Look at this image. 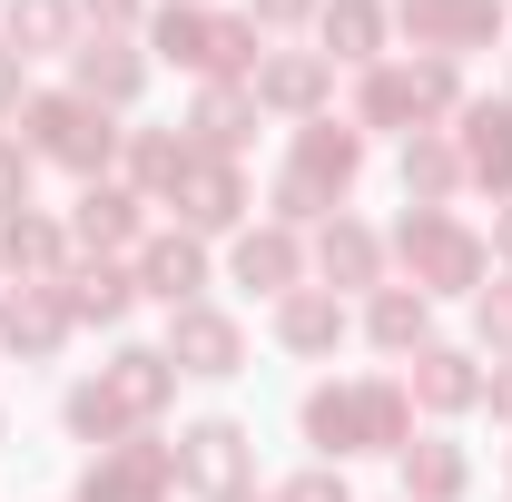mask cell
Masks as SVG:
<instances>
[{
	"mask_svg": "<svg viewBox=\"0 0 512 502\" xmlns=\"http://www.w3.org/2000/svg\"><path fill=\"white\" fill-rule=\"evenodd\" d=\"M0 109H20V60L0 50Z\"/></svg>",
	"mask_w": 512,
	"mask_h": 502,
	"instance_id": "39",
	"label": "cell"
},
{
	"mask_svg": "<svg viewBox=\"0 0 512 502\" xmlns=\"http://www.w3.org/2000/svg\"><path fill=\"white\" fill-rule=\"evenodd\" d=\"M325 89H335V69H325L316 50H276V60H256V79H247L256 109H286V119H316Z\"/></svg>",
	"mask_w": 512,
	"mask_h": 502,
	"instance_id": "11",
	"label": "cell"
},
{
	"mask_svg": "<svg viewBox=\"0 0 512 502\" xmlns=\"http://www.w3.org/2000/svg\"><path fill=\"white\" fill-rule=\"evenodd\" d=\"M276 345H286V355H335V345H345V306H335V286H296V296H276Z\"/></svg>",
	"mask_w": 512,
	"mask_h": 502,
	"instance_id": "15",
	"label": "cell"
},
{
	"mask_svg": "<svg viewBox=\"0 0 512 502\" xmlns=\"http://www.w3.org/2000/svg\"><path fill=\"white\" fill-rule=\"evenodd\" d=\"M30 168H40V158H30L20 138H0V217H20V207H30Z\"/></svg>",
	"mask_w": 512,
	"mask_h": 502,
	"instance_id": "33",
	"label": "cell"
},
{
	"mask_svg": "<svg viewBox=\"0 0 512 502\" xmlns=\"http://www.w3.org/2000/svg\"><path fill=\"white\" fill-rule=\"evenodd\" d=\"M394 247L414 266V296H483V237L453 207H404Z\"/></svg>",
	"mask_w": 512,
	"mask_h": 502,
	"instance_id": "3",
	"label": "cell"
},
{
	"mask_svg": "<svg viewBox=\"0 0 512 502\" xmlns=\"http://www.w3.org/2000/svg\"><path fill=\"white\" fill-rule=\"evenodd\" d=\"M306 443H316L325 463H345V453H404V443H414V394L394 375L316 384V394H306Z\"/></svg>",
	"mask_w": 512,
	"mask_h": 502,
	"instance_id": "1",
	"label": "cell"
},
{
	"mask_svg": "<svg viewBox=\"0 0 512 502\" xmlns=\"http://www.w3.org/2000/svg\"><path fill=\"white\" fill-rule=\"evenodd\" d=\"M60 247L50 217H0V266H20V286H60Z\"/></svg>",
	"mask_w": 512,
	"mask_h": 502,
	"instance_id": "25",
	"label": "cell"
},
{
	"mask_svg": "<svg viewBox=\"0 0 512 502\" xmlns=\"http://www.w3.org/2000/svg\"><path fill=\"white\" fill-rule=\"evenodd\" d=\"M148 40L178 69H197V79H237V69L256 79V60H266V50H256V20H217V10H158Z\"/></svg>",
	"mask_w": 512,
	"mask_h": 502,
	"instance_id": "5",
	"label": "cell"
},
{
	"mask_svg": "<svg viewBox=\"0 0 512 502\" xmlns=\"http://www.w3.org/2000/svg\"><path fill=\"white\" fill-rule=\"evenodd\" d=\"M197 158H227V148H247V128H256V99L237 89V79H217L207 99H197Z\"/></svg>",
	"mask_w": 512,
	"mask_h": 502,
	"instance_id": "26",
	"label": "cell"
},
{
	"mask_svg": "<svg viewBox=\"0 0 512 502\" xmlns=\"http://www.w3.org/2000/svg\"><path fill=\"white\" fill-rule=\"evenodd\" d=\"M453 188H463V158H453L444 138H404V197L414 207H444Z\"/></svg>",
	"mask_w": 512,
	"mask_h": 502,
	"instance_id": "30",
	"label": "cell"
},
{
	"mask_svg": "<svg viewBox=\"0 0 512 502\" xmlns=\"http://www.w3.org/2000/svg\"><path fill=\"white\" fill-rule=\"evenodd\" d=\"M463 99V79L453 60H375L365 69V89H355V119L365 128H404V119H434Z\"/></svg>",
	"mask_w": 512,
	"mask_h": 502,
	"instance_id": "6",
	"label": "cell"
},
{
	"mask_svg": "<svg viewBox=\"0 0 512 502\" xmlns=\"http://www.w3.org/2000/svg\"><path fill=\"white\" fill-rule=\"evenodd\" d=\"M60 335H69V306H60V286H20V296H0V345L10 355H60Z\"/></svg>",
	"mask_w": 512,
	"mask_h": 502,
	"instance_id": "12",
	"label": "cell"
},
{
	"mask_svg": "<svg viewBox=\"0 0 512 502\" xmlns=\"http://www.w3.org/2000/svg\"><path fill=\"white\" fill-rule=\"evenodd\" d=\"M404 502H463V453L453 443H404Z\"/></svg>",
	"mask_w": 512,
	"mask_h": 502,
	"instance_id": "31",
	"label": "cell"
},
{
	"mask_svg": "<svg viewBox=\"0 0 512 502\" xmlns=\"http://www.w3.org/2000/svg\"><path fill=\"white\" fill-rule=\"evenodd\" d=\"M197 168V138H168V128H138L128 138V178H138V197H178Z\"/></svg>",
	"mask_w": 512,
	"mask_h": 502,
	"instance_id": "24",
	"label": "cell"
},
{
	"mask_svg": "<svg viewBox=\"0 0 512 502\" xmlns=\"http://www.w3.org/2000/svg\"><path fill=\"white\" fill-rule=\"evenodd\" d=\"M414 404H434V414H463V404H483V375H473V355H453V345H424L414 355V375H404Z\"/></svg>",
	"mask_w": 512,
	"mask_h": 502,
	"instance_id": "20",
	"label": "cell"
},
{
	"mask_svg": "<svg viewBox=\"0 0 512 502\" xmlns=\"http://www.w3.org/2000/svg\"><path fill=\"white\" fill-rule=\"evenodd\" d=\"M197 286H207V247H197V237H148L138 296H158V306L178 315V306H197Z\"/></svg>",
	"mask_w": 512,
	"mask_h": 502,
	"instance_id": "14",
	"label": "cell"
},
{
	"mask_svg": "<svg viewBox=\"0 0 512 502\" xmlns=\"http://www.w3.org/2000/svg\"><path fill=\"white\" fill-rule=\"evenodd\" d=\"M355 178H365V138L335 128V119H306L296 128V168L276 178V227H316Z\"/></svg>",
	"mask_w": 512,
	"mask_h": 502,
	"instance_id": "2",
	"label": "cell"
},
{
	"mask_svg": "<svg viewBox=\"0 0 512 502\" xmlns=\"http://www.w3.org/2000/svg\"><path fill=\"white\" fill-rule=\"evenodd\" d=\"M168 365H178V375H237V365H247V335H237V315H217V306H178V315H168Z\"/></svg>",
	"mask_w": 512,
	"mask_h": 502,
	"instance_id": "10",
	"label": "cell"
},
{
	"mask_svg": "<svg viewBox=\"0 0 512 502\" xmlns=\"http://www.w3.org/2000/svg\"><path fill=\"white\" fill-rule=\"evenodd\" d=\"M453 158H463L473 188H503L512 197V99H503V109H493V99L463 109V148H453Z\"/></svg>",
	"mask_w": 512,
	"mask_h": 502,
	"instance_id": "18",
	"label": "cell"
},
{
	"mask_svg": "<svg viewBox=\"0 0 512 502\" xmlns=\"http://www.w3.org/2000/svg\"><path fill=\"white\" fill-rule=\"evenodd\" d=\"M493 256H512V207H503V227H493Z\"/></svg>",
	"mask_w": 512,
	"mask_h": 502,
	"instance_id": "40",
	"label": "cell"
},
{
	"mask_svg": "<svg viewBox=\"0 0 512 502\" xmlns=\"http://www.w3.org/2000/svg\"><path fill=\"white\" fill-rule=\"evenodd\" d=\"M316 266H325V286H375V276H384V247L355 227V217H335V227L316 237Z\"/></svg>",
	"mask_w": 512,
	"mask_h": 502,
	"instance_id": "28",
	"label": "cell"
},
{
	"mask_svg": "<svg viewBox=\"0 0 512 502\" xmlns=\"http://www.w3.org/2000/svg\"><path fill=\"white\" fill-rule=\"evenodd\" d=\"M69 79H79V99L128 109V99H138V79H148V60H138L128 40H79V50H69Z\"/></svg>",
	"mask_w": 512,
	"mask_h": 502,
	"instance_id": "16",
	"label": "cell"
},
{
	"mask_svg": "<svg viewBox=\"0 0 512 502\" xmlns=\"http://www.w3.org/2000/svg\"><path fill=\"white\" fill-rule=\"evenodd\" d=\"M99 394L119 404V424H148V414H158V404L178 394V365H168V355H148V345H128L119 365L99 375Z\"/></svg>",
	"mask_w": 512,
	"mask_h": 502,
	"instance_id": "17",
	"label": "cell"
},
{
	"mask_svg": "<svg viewBox=\"0 0 512 502\" xmlns=\"http://www.w3.org/2000/svg\"><path fill=\"white\" fill-rule=\"evenodd\" d=\"M20 119H30V158H50V168H79V178H99L109 158H119V128L99 99H79V89H50V99H20Z\"/></svg>",
	"mask_w": 512,
	"mask_h": 502,
	"instance_id": "4",
	"label": "cell"
},
{
	"mask_svg": "<svg viewBox=\"0 0 512 502\" xmlns=\"http://www.w3.org/2000/svg\"><path fill=\"white\" fill-rule=\"evenodd\" d=\"M168 10H207V0H168Z\"/></svg>",
	"mask_w": 512,
	"mask_h": 502,
	"instance_id": "41",
	"label": "cell"
},
{
	"mask_svg": "<svg viewBox=\"0 0 512 502\" xmlns=\"http://www.w3.org/2000/svg\"><path fill=\"white\" fill-rule=\"evenodd\" d=\"M0 30H10V50H20V60L79 50V40H69V30H79V0H10V10H0Z\"/></svg>",
	"mask_w": 512,
	"mask_h": 502,
	"instance_id": "23",
	"label": "cell"
},
{
	"mask_svg": "<svg viewBox=\"0 0 512 502\" xmlns=\"http://www.w3.org/2000/svg\"><path fill=\"white\" fill-rule=\"evenodd\" d=\"M178 483V453L168 443H109L89 473H79V502H158Z\"/></svg>",
	"mask_w": 512,
	"mask_h": 502,
	"instance_id": "9",
	"label": "cell"
},
{
	"mask_svg": "<svg viewBox=\"0 0 512 502\" xmlns=\"http://www.w3.org/2000/svg\"><path fill=\"white\" fill-rule=\"evenodd\" d=\"M473 325H483V345H503V365H512V286H483L473 296Z\"/></svg>",
	"mask_w": 512,
	"mask_h": 502,
	"instance_id": "34",
	"label": "cell"
},
{
	"mask_svg": "<svg viewBox=\"0 0 512 502\" xmlns=\"http://www.w3.org/2000/svg\"><path fill=\"white\" fill-rule=\"evenodd\" d=\"M424 325H434V306L414 286H384L375 306H365V335H375L384 355H424Z\"/></svg>",
	"mask_w": 512,
	"mask_h": 502,
	"instance_id": "27",
	"label": "cell"
},
{
	"mask_svg": "<svg viewBox=\"0 0 512 502\" xmlns=\"http://www.w3.org/2000/svg\"><path fill=\"white\" fill-rule=\"evenodd\" d=\"M276 502H345V483H335V473H296Z\"/></svg>",
	"mask_w": 512,
	"mask_h": 502,
	"instance_id": "37",
	"label": "cell"
},
{
	"mask_svg": "<svg viewBox=\"0 0 512 502\" xmlns=\"http://www.w3.org/2000/svg\"><path fill=\"white\" fill-rule=\"evenodd\" d=\"M316 30H325L335 60H375V50H384V10H375V0H325Z\"/></svg>",
	"mask_w": 512,
	"mask_h": 502,
	"instance_id": "29",
	"label": "cell"
},
{
	"mask_svg": "<svg viewBox=\"0 0 512 502\" xmlns=\"http://www.w3.org/2000/svg\"><path fill=\"white\" fill-rule=\"evenodd\" d=\"M237 207H247V178H237L227 158H197L188 188H178V217H188V237H217V227H237Z\"/></svg>",
	"mask_w": 512,
	"mask_h": 502,
	"instance_id": "19",
	"label": "cell"
},
{
	"mask_svg": "<svg viewBox=\"0 0 512 502\" xmlns=\"http://www.w3.org/2000/svg\"><path fill=\"white\" fill-rule=\"evenodd\" d=\"M483 404H493V414L512 424V365H503V375H483Z\"/></svg>",
	"mask_w": 512,
	"mask_h": 502,
	"instance_id": "38",
	"label": "cell"
},
{
	"mask_svg": "<svg viewBox=\"0 0 512 502\" xmlns=\"http://www.w3.org/2000/svg\"><path fill=\"white\" fill-rule=\"evenodd\" d=\"M60 414H69V434H79V443H119V434H128V424H119V404H109L99 384H69V404H60Z\"/></svg>",
	"mask_w": 512,
	"mask_h": 502,
	"instance_id": "32",
	"label": "cell"
},
{
	"mask_svg": "<svg viewBox=\"0 0 512 502\" xmlns=\"http://www.w3.org/2000/svg\"><path fill=\"white\" fill-rule=\"evenodd\" d=\"M79 20H99V40H119L128 20H138V0H79Z\"/></svg>",
	"mask_w": 512,
	"mask_h": 502,
	"instance_id": "36",
	"label": "cell"
},
{
	"mask_svg": "<svg viewBox=\"0 0 512 502\" xmlns=\"http://www.w3.org/2000/svg\"><path fill=\"white\" fill-rule=\"evenodd\" d=\"M256 30H296V20H316V0H247Z\"/></svg>",
	"mask_w": 512,
	"mask_h": 502,
	"instance_id": "35",
	"label": "cell"
},
{
	"mask_svg": "<svg viewBox=\"0 0 512 502\" xmlns=\"http://www.w3.org/2000/svg\"><path fill=\"white\" fill-rule=\"evenodd\" d=\"M138 207H148L138 188H119V178H89V188H79V207H69V237L109 256V247H128V237H138Z\"/></svg>",
	"mask_w": 512,
	"mask_h": 502,
	"instance_id": "13",
	"label": "cell"
},
{
	"mask_svg": "<svg viewBox=\"0 0 512 502\" xmlns=\"http://www.w3.org/2000/svg\"><path fill=\"white\" fill-rule=\"evenodd\" d=\"M296 266H306L296 227H256V237H237V286H256V296H296Z\"/></svg>",
	"mask_w": 512,
	"mask_h": 502,
	"instance_id": "21",
	"label": "cell"
},
{
	"mask_svg": "<svg viewBox=\"0 0 512 502\" xmlns=\"http://www.w3.org/2000/svg\"><path fill=\"white\" fill-rule=\"evenodd\" d=\"M394 30H404L414 50L453 60V50H483V40H503V0H404V10H394Z\"/></svg>",
	"mask_w": 512,
	"mask_h": 502,
	"instance_id": "8",
	"label": "cell"
},
{
	"mask_svg": "<svg viewBox=\"0 0 512 502\" xmlns=\"http://www.w3.org/2000/svg\"><path fill=\"white\" fill-rule=\"evenodd\" d=\"M128 296H138V276H128V266H109V256H99V266H60V306L89 315V325H119Z\"/></svg>",
	"mask_w": 512,
	"mask_h": 502,
	"instance_id": "22",
	"label": "cell"
},
{
	"mask_svg": "<svg viewBox=\"0 0 512 502\" xmlns=\"http://www.w3.org/2000/svg\"><path fill=\"white\" fill-rule=\"evenodd\" d=\"M168 453H178V483L207 493V502H247V483H256V443H247V424H227V414L188 424Z\"/></svg>",
	"mask_w": 512,
	"mask_h": 502,
	"instance_id": "7",
	"label": "cell"
}]
</instances>
